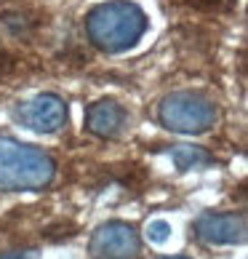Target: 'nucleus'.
<instances>
[{
    "mask_svg": "<svg viewBox=\"0 0 248 259\" xmlns=\"http://www.w3.org/2000/svg\"><path fill=\"white\" fill-rule=\"evenodd\" d=\"M123 123H126V110L112 99H102L85 110V128L96 134V137H104V139L118 137L123 131Z\"/></svg>",
    "mask_w": 248,
    "mask_h": 259,
    "instance_id": "nucleus-7",
    "label": "nucleus"
},
{
    "mask_svg": "<svg viewBox=\"0 0 248 259\" xmlns=\"http://www.w3.org/2000/svg\"><path fill=\"white\" fill-rule=\"evenodd\" d=\"M88 251L93 259H136L141 241L128 222H107L91 235Z\"/></svg>",
    "mask_w": 248,
    "mask_h": 259,
    "instance_id": "nucleus-4",
    "label": "nucleus"
},
{
    "mask_svg": "<svg viewBox=\"0 0 248 259\" xmlns=\"http://www.w3.org/2000/svg\"><path fill=\"white\" fill-rule=\"evenodd\" d=\"M0 259H27V254H22V251H11V254H0Z\"/></svg>",
    "mask_w": 248,
    "mask_h": 259,
    "instance_id": "nucleus-10",
    "label": "nucleus"
},
{
    "mask_svg": "<svg viewBox=\"0 0 248 259\" xmlns=\"http://www.w3.org/2000/svg\"><path fill=\"white\" fill-rule=\"evenodd\" d=\"M16 118L24 128L37 134H51L64 126L67 120V104L56 94H37L35 99L24 102L16 110Z\"/></svg>",
    "mask_w": 248,
    "mask_h": 259,
    "instance_id": "nucleus-5",
    "label": "nucleus"
},
{
    "mask_svg": "<svg viewBox=\"0 0 248 259\" xmlns=\"http://www.w3.org/2000/svg\"><path fill=\"white\" fill-rule=\"evenodd\" d=\"M85 30L96 49L107 54H120L147 32V14L136 3L112 0V3L96 6L85 16Z\"/></svg>",
    "mask_w": 248,
    "mask_h": 259,
    "instance_id": "nucleus-1",
    "label": "nucleus"
},
{
    "mask_svg": "<svg viewBox=\"0 0 248 259\" xmlns=\"http://www.w3.org/2000/svg\"><path fill=\"white\" fill-rule=\"evenodd\" d=\"M54 171L48 152L0 137V190H43L54 179Z\"/></svg>",
    "mask_w": 248,
    "mask_h": 259,
    "instance_id": "nucleus-2",
    "label": "nucleus"
},
{
    "mask_svg": "<svg viewBox=\"0 0 248 259\" xmlns=\"http://www.w3.org/2000/svg\"><path fill=\"white\" fill-rule=\"evenodd\" d=\"M171 158H174L176 168L179 171H189V168H200V166H208L214 160V155L203 147H192V145H176L171 150Z\"/></svg>",
    "mask_w": 248,
    "mask_h": 259,
    "instance_id": "nucleus-8",
    "label": "nucleus"
},
{
    "mask_svg": "<svg viewBox=\"0 0 248 259\" xmlns=\"http://www.w3.org/2000/svg\"><path fill=\"white\" fill-rule=\"evenodd\" d=\"M158 118L176 134H203L216 123V104L197 91H174L160 102Z\"/></svg>",
    "mask_w": 248,
    "mask_h": 259,
    "instance_id": "nucleus-3",
    "label": "nucleus"
},
{
    "mask_svg": "<svg viewBox=\"0 0 248 259\" xmlns=\"http://www.w3.org/2000/svg\"><path fill=\"white\" fill-rule=\"evenodd\" d=\"M144 235L150 243H166L171 238V225L166 219H152V222L144 227Z\"/></svg>",
    "mask_w": 248,
    "mask_h": 259,
    "instance_id": "nucleus-9",
    "label": "nucleus"
},
{
    "mask_svg": "<svg viewBox=\"0 0 248 259\" xmlns=\"http://www.w3.org/2000/svg\"><path fill=\"white\" fill-rule=\"evenodd\" d=\"M195 233L200 241L214 243V246H232V243H243L245 233H248V222L245 214L240 211H227V214H200L195 222Z\"/></svg>",
    "mask_w": 248,
    "mask_h": 259,
    "instance_id": "nucleus-6",
    "label": "nucleus"
},
{
    "mask_svg": "<svg viewBox=\"0 0 248 259\" xmlns=\"http://www.w3.org/2000/svg\"><path fill=\"white\" fill-rule=\"evenodd\" d=\"M158 259H187V256H158Z\"/></svg>",
    "mask_w": 248,
    "mask_h": 259,
    "instance_id": "nucleus-11",
    "label": "nucleus"
}]
</instances>
